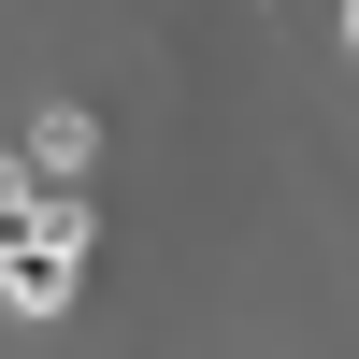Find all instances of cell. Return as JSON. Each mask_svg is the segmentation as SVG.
Masks as SVG:
<instances>
[{"label":"cell","mask_w":359,"mask_h":359,"mask_svg":"<svg viewBox=\"0 0 359 359\" xmlns=\"http://www.w3.org/2000/svg\"><path fill=\"white\" fill-rule=\"evenodd\" d=\"M0 287H15V316H72V287H86V216L72 201H43V216L0 245Z\"/></svg>","instance_id":"6da1fadb"},{"label":"cell","mask_w":359,"mask_h":359,"mask_svg":"<svg viewBox=\"0 0 359 359\" xmlns=\"http://www.w3.org/2000/svg\"><path fill=\"white\" fill-rule=\"evenodd\" d=\"M345 57H359V0H345Z\"/></svg>","instance_id":"277c9868"},{"label":"cell","mask_w":359,"mask_h":359,"mask_svg":"<svg viewBox=\"0 0 359 359\" xmlns=\"http://www.w3.org/2000/svg\"><path fill=\"white\" fill-rule=\"evenodd\" d=\"M29 216H43V201H29V158H0V245H15Z\"/></svg>","instance_id":"3957f363"},{"label":"cell","mask_w":359,"mask_h":359,"mask_svg":"<svg viewBox=\"0 0 359 359\" xmlns=\"http://www.w3.org/2000/svg\"><path fill=\"white\" fill-rule=\"evenodd\" d=\"M86 158H101V115H86V101H43V115H29V172H43V187H72Z\"/></svg>","instance_id":"7a4b0ae2"}]
</instances>
